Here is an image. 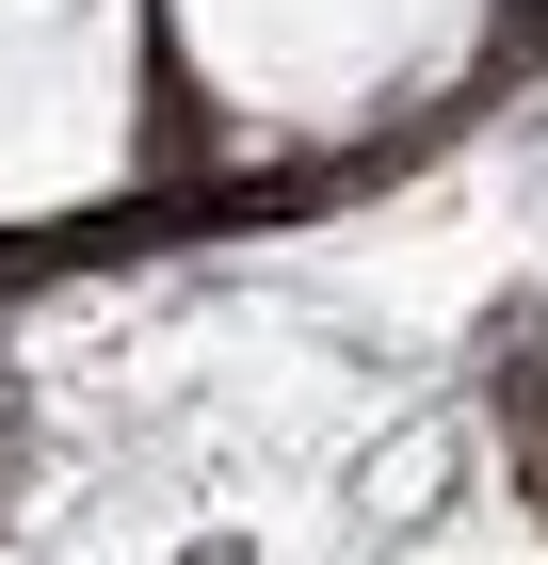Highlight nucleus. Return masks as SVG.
Returning <instances> with one entry per match:
<instances>
[{"label":"nucleus","instance_id":"obj_1","mask_svg":"<svg viewBox=\"0 0 548 565\" xmlns=\"http://www.w3.org/2000/svg\"><path fill=\"white\" fill-rule=\"evenodd\" d=\"M516 469H533V501H548V355L516 372Z\"/></svg>","mask_w":548,"mask_h":565},{"label":"nucleus","instance_id":"obj_2","mask_svg":"<svg viewBox=\"0 0 548 565\" xmlns=\"http://www.w3.org/2000/svg\"><path fill=\"white\" fill-rule=\"evenodd\" d=\"M194 565H243V550H194Z\"/></svg>","mask_w":548,"mask_h":565}]
</instances>
